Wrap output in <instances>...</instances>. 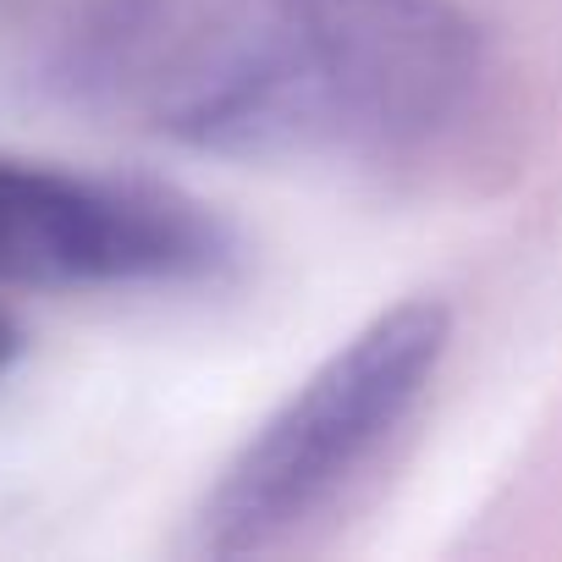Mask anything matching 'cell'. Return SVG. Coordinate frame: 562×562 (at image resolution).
I'll list each match as a JSON object with an SVG mask.
<instances>
[{
  "mask_svg": "<svg viewBox=\"0 0 562 562\" xmlns=\"http://www.w3.org/2000/svg\"><path fill=\"white\" fill-rule=\"evenodd\" d=\"M72 72L221 155H386L447 127L480 34L447 0H116Z\"/></svg>",
  "mask_w": 562,
  "mask_h": 562,
  "instance_id": "cell-1",
  "label": "cell"
},
{
  "mask_svg": "<svg viewBox=\"0 0 562 562\" xmlns=\"http://www.w3.org/2000/svg\"><path fill=\"white\" fill-rule=\"evenodd\" d=\"M447 342L452 315L436 299H408L353 331L221 469L199 507V551H270L326 513L419 408Z\"/></svg>",
  "mask_w": 562,
  "mask_h": 562,
  "instance_id": "cell-2",
  "label": "cell"
},
{
  "mask_svg": "<svg viewBox=\"0 0 562 562\" xmlns=\"http://www.w3.org/2000/svg\"><path fill=\"white\" fill-rule=\"evenodd\" d=\"M18 353H23V326H18L7 310H0V375L18 364Z\"/></svg>",
  "mask_w": 562,
  "mask_h": 562,
  "instance_id": "cell-4",
  "label": "cell"
},
{
  "mask_svg": "<svg viewBox=\"0 0 562 562\" xmlns=\"http://www.w3.org/2000/svg\"><path fill=\"white\" fill-rule=\"evenodd\" d=\"M226 254L221 221L171 188L0 155V288L199 281Z\"/></svg>",
  "mask_w": 562,
  "mask_h": 562,
  "instance_id": "cell-3",
  "label": "cell"
}]
</instances>
